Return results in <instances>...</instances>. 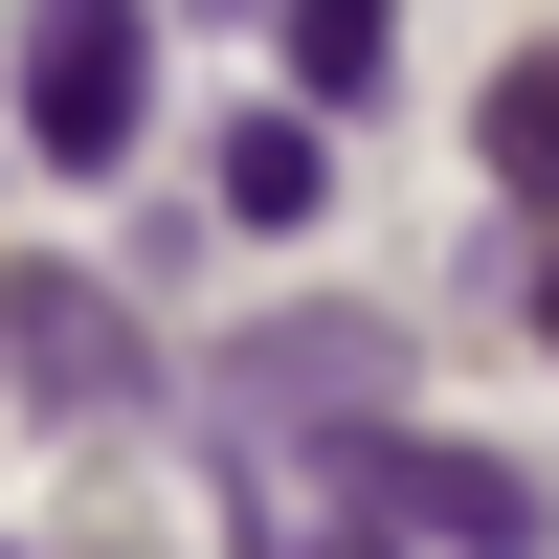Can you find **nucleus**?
<instances>
[{
    "label": "nucleus",
    "mask_w": 559,
    "mask_h": 559,
    "mask_svg": "<svg viewBox=\"0 0 559 559\" xmlns=\"http://www.w3.org/2000/svg\"><path fill=\"white\" fill-rule=\"evenodd\" d=\"M23 134L45 179H112L134 134H157V0H23Z\"/></svg>",
    "instance_id": "obj_1"
},
{
    "label": "nucleus",
    "mask_w": 559,
    "mask_h": 559,
    "mask_svg": "<svg viewBox=\"0 0 559 559\" xmlns=\"http://www.w3.org/2000/svg\"><path fill=\"white\" fill-rule=\"evenodd\" d=\"M336 471H358V515L426 537V559H537V537H559V492L515 471V448H448V426H403V403L336 426Z\"/></svg>",
    "instance_id": "obj_2"
},
{
    "label": "nucleus",
    "mask_w": 559,
    "mask_h": 559,
    "mask_svg": "<svg viewBox=\"0 0 559 559\" xmlns=\"http://www.w3.org/2000/svg\"><path fill=\"white\" fill-rule=\"evenodd\" d=\"M202 403H224V426H381V403H403V336H381V313H269V336L202 358Z\"/></svg>",
    "instance_id": "obj_3"
},
{
    "label": "nucleus",
    "mask_w": 559,
    "mask_h": 559,
    "mask_svg": "<svg viewBox=\"0 0 559 559\" xmlns=\"http://www.w3.org/2000/svg\"><path fill=\"white\" fill-rule=\"evenodd\" d=\"M0 358H23V403H68V426H112V403H157V336H134L90 269H0Z\"/></svg>",
    "instance_id": "obj_4"
},
{
    "label": "nucleus",
    "mask_w": 559,
    "mask_h": 559,
    "mask_svg": "<svg viewBox=\"0 0 559 559\" xmlns=\"http://www.w3.org/2000/svg\"><path fill=\"white\" fill-rule=\"evenodd\" d=\"M313 202H336V112H247V134H224V224L313 247Z\"/></svg>",
    "instance_id": "obj_5"
},
{
    "label": "nucleus",
    "mask_w": 559,
    "mask_h": 559,
    "mask_svg": "<svg viewBox=\"0 0 559 559\" xmlns=\"http://www.w3.org/2000/svg\"><path fill=\"white\" fill-rule=\"evenodd\" d=\"M269 45H292V90H313V112H358V90L403 68V0H269Z\"/></svg>",
    "instance_id": "obj_6"
},
{
    "label": "nucleus",
    "mask_w": 559,
    "mask_h": 559,
    "mask_svg": "<svg viewBox=\"0 0 559 559\" xmlns=\"http://www.w3.org/2000/svg\"><path fill=\"white\" fill-rule=\"evenodd\" d=\"M471 157H492V202H559V45H515V68H492Z\"/></svg>",
    "instance_id": "obj_7"
},
{
    "label": "nucleus",
    "mask_w": 559,
    "mask_h": 559,
    "mask_svg": "<svg viewBox=\"0 0 559 559\" xmlns=\"http://www.w3.org/2000/svg\"><path fill=\"white\" fill-rule=\"evenodd\" d=\"M313 559H426V537H381V515H358V537H313Z\"/></svg>",
    "instance_id": "obj_8"
},
{
    "label": "nucleus",
    "mask_w": 559,
    "mask_h": 559,
    "mask_svg": "<svg viewBox=\"0 0 559 559\" xmlns=\"http://www.w3.org/2000/svg\"><path fill=\"white\" fill-rule=\"evenodd\" d=\"M224 559H292V537H269V515H247V537H224Z\"/></svg>",
    "instance_id": "obj_9"
},
{
    "label": "nucleus",
    "mask_w": 559,
    "mask_h": 559,
    "mask_svg": "<svg viewBox=\"0 0 559 559\" xmlns=\"http://www.w3.org/2000/svg\"><path fill=\"white\" fill-rule=\"evenodd\" d=\"M537 336H559V247H537Z\"/></svg>",
    "instance_id": "obj_10"
}]
</instances>
